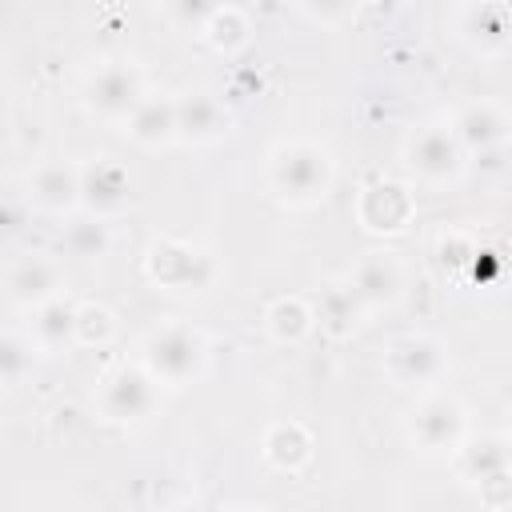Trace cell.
<instances>
[{
  "instance_id": "277c9868",
  "label": "cell",
  "mask_w": 512,
  "mask_h": 512,
  "mask_svg": "<svg viewBox=\"0 0 512 512\" xmlns=\"http://www.w3.org/2000/svg\"><path fill=\"white\" fill-rule=\"evenodd\" d=\"M460 432H464V416H460V408L452 404V400H424L416 412H412V436L420 440V448H428V452H444V448H452L456 440H460Z\"/></svg>"
},
{
  "instance_id": "7a4b0ae2",
  "label": "cell",
  "mask_w": 512,
  "mask_h": 512,
  "mask_svg": "<svg viewBox=\"0 0 512 512\" xmlns=\"http://www.w3.org/2000/svg\"><path fill=\"white\" fill-rule=\"evenodd\" d=\"M204 364V340L192 328H164L148 340V372L164 384H188Z\"/></svg>"
},
{
  "instance_id": "8fae6325",
  "label": "cell",
  "mask_w": 512,
  "mask_h": 512,
  "mask_svg": "<svg viewBox=\"0 0 512 512\" xmlns=\"http://www.w3.org/2000/svg\"><path fill=\"white\" fill-rule=\"evenodd\" d=\"M392 372H396V380H404V384L428 380V376L440 372V348H436L432 340H420V336L400 340V344L392 348Z\"/></svg>"
},
{
  "instance_id": "6da1fadb",
  "label": "cell",
  "mask_w": 512,
  "mask_h": 512,
  "mask_svg": "<svg viewBox=\"0 0 512 512\" xmlns=\"http://www.w3.org/2000/svg\"><path fill=\"white\" fill-rule=\"evenodd\" d=\"M272 184L280 196L308 204L328 188V156L312 144H288L272 160Z\"/></svg>"
},
{
  "instance_id": "e0dca14e",
  "label": "cell",
  "mask_w": 512,
  "mask_h": 512,
  "mask_svg": "<svg viewBox=\"0 0 512 512\" xmlns=\"http://www.w3.org/2000/svg\"><path fill=\"white\" fill-rule=\"evenodd\" d=\"M460 136L472 144V148H492L504 140V120L484 104V108H468L460 116Z\"/></svg>"
},
{
  "instance_id": "30bf717a",
  "label": "cell",
  "mask_w": 512,
  "mask_h": 512,
  "mask_svg": "<svg viewBox=\"0 0 512 512\" xmlns=\"http://www.w3.org/2000/svg\"><path fill=\"white\" fill-rule=\"evenodd\" d=\"M80 200L96 212H108V208H120L128 200V176L116 168V164H96L84 180H80Z\"/></svg>"
},
{
  "instance_id": "ac0fdd59",
  "label": "cell",
  "mask_w": 512,
  "mask_h": 512,
  "mask_svg": "<svg viewBox=\"0 0 512 512\" xmlns=\"http://www.w3.org/2000/svg\"><path fill=\"white\" fill-rule=\"evenodd\" d=\"M364 200L380 204V212H368V216H364L368 228H396V224L408 216V200H404L400 188H368Z\"/></svg>"
},
{
  "instance_id": "44dd1931",
  "label": "cell",
  "mask_w": 512,
  "mask_h": 512,
  "mask_svg": "<svg viewBox=\"0 0 512 512\" xmlns=\"http://www.w3.org/2000/svg\"><path fill=\"white\" fill-rule=\"evenodd\" d=\"M268 320H272V332H276V336H300V332L308 328V312H304L296 300H292V304L280 300V304L268 312Z\"/></svg>"
},
{
  "instance_id": "603a6c76",
  "label": "cell",
  "mask_w": 512,
  "mask_h": 512,
  "mask_svg": "<svg viewBox=\"0 0 512 512\" xmlns=\"http://www.w3.org/2000/svg\"><path fill=\"white\" fill-rule=\"evenodd\" d=\"M172 12H176L180 24H200L216 8H212V0H172Z\"/></svg>"
},
{
  "instance_id": "4fadbf2b",
  "label": "cell",
  "mask_w": 512,
  "mask_h": 512,
  "mask_svg": "<svg viewBox=\"0 0 512 512\" xmlns=\"http://www.w3.org/2000/svg\"><path fill=\"white\" fill-rule=\"evenodd\" d=\"M32 192H36V200L44 204V208H68L72 200H76V192H80V180H76V172L72 168H64V164H44L40 172H36V180H32Z\"/></svg>"
},
{
  "instance_id": "3957f363",
  "label": "cell",
  "mask_w": 512,
  "mask_h": 512,
  "mask_svg": "<svg viewBox=\"0 0 512 512\" xmlns=\"http://www.w3.org/2000/svg\"><path fill=\"white\" fill-rule=\"evenodd\" d=\"M152 272H156V280H164L168 288L192 292V288L208 284L212 264H208V256L196 252V248H184V244H160V248L152 252Z\"/></svg>"
},
{
  "instance_id": "ffe728a7",
  "label": "cell",
  "mask_w": 512,
  "mask_h": 512,
  "mask_svg": "<svg viewBox=\"0 0 512 512\" xmlns=\"http://www.w3.org/2000/svg\"><path fill=\"white\" fill-rule=\"evenodd\" d=\"M28 364H32L28 348H24L16 336H0V384L8 388V384H16V380H24Z\"/></svg>"
},
{
  "instance_id": "cb8c5ba5",
  "label": "cell",
  "mask_w": 512,
  "mask_h": 512,
  "mask_svg": "<svg viewBox=\"0 0 512 512\" xmlns=\"http://www.w3.org/2000/svg\"><path fill=\"white\" fill-rule=\"evenodd\" d=\"M352 4H356V0H308V8H312L316 16H324V20H340V16H348Z\"/></svg>"
},
{
  "instance_id": "7402d4cb",
  "label": "cell",
  "mask_w": 512,
  "mask_h": 512,
  "mask_svg": "<svg viewBox=\"0 0 512 512\" xmlns=\"http://www.w3.org/2000/svg\"><path fill=\"white\" fill-rule=\"evenodd\" d=\"M68 244H72L76 256H96L104 248V228L100 224H76L68 232Z\"/></svg>"
},
{
  "instance_id": "5bb4252c",
  "label": "cell",
  "mask_w": 512,
  "mask_h": 512,
  "mask_svg": "<svg viewBox=\"0 0 512 512\" xmlns=\"http://www.w3.org/2000/svg\"><path fill=\"white\" fill-rule=\"evenodd\" d=\"M52 288H56V272H52V264H44V260H28V264H20L16 276H12V292H16V300H24V304H44V300L52 296Z\"/></svg>"
},
{
  "instance_id": "2e32d148",
  "label": "cell",
  "mask_w": 512,
  "mask_h": 512,
  "mask_svg": "<svg viewBox=\"0 0 512 512\" xmlns=\"http://www.w3.org/2000/svg\"><path fill=\"white\" fill-rule=\"evenodd\" d=\"M508 476V456L500 440H484L468 448V480L476 484H500Z\"/></svg>"
},
{
  "instance_id": "9c48e42d",
  "label": "cell",
  "mask_w": 512,
  "mask_h": 512,
  "mask_svg": "<svg viewBox=\"0 0 512 512\" xmlns=\"http://www.w3.org/2000/svg\"><path fill=\"white\" fill-rule=\"evenodd\" d=\"M352 292L360 296V304H388V300H396V292H400L396 264L384 260V256H368L356 268V276H352Z\"/></svg>"
},
{
  "instance_id": "5b68a950",
  "label": "cell",
  "mask_w": 512,
  "mask_h": 512,
  "mask_svg": "<svg viewBox=\"0 0 512 512\" xmlns=\"http://www.w3.org/2000/svg\"><path fill=\"white\" fill-rule=\"evenodd\" d=\"M88 104L100 116H132V108L140 104V80H136V72L132 68H120V64L96 72V80L88 84Z\"/></svg>"
},
{
  "instance_id": "9a60e30c",
  "label": "cell",
  "mask_w": 512,
  "mask_h": 512,
  "mask_svg": "<svg viewBox=\"0 0 512 512\" xmlns=\"http://www.w3.org/2000/svg\"><path fill=\"white\" fill-rule=\"evenodd\" d=\"M36 336H40L48 348L68 344V340L76 336V308H72V304H64V300L44 304V308H40V316H36Z\"/></svg>"
},
{
  "instance_id": "52a82bcc",
  "label": "cell",
  "mask_w": 512,
  "mask_h": 512,
  "mask_svg": "<svg viewBox=\"0 0 512 512\" xmlns=\"http://www.w3.org/2000/svg\"><path fill=\"white\" fill-rule=\"evenodd\" d=\"M408 156H412V168H416L424 180H444V176H452V172L460 168L456 136H448L444 128H424V132L412 140Z\"/></svg>"
},
{
  "instance_id": "8992f818",
  "label": "cell",
  "mask_w": 512,
  "mask_h": 512,
  "mask_svg": "<svg viewBox=\"0 0 512 512\" xmlns=\"http://www.w3.org/2000/svg\"><path fill=\"white\" fill-rule=\"evenodd\" d=\"M104 412L112 420H140L152 412V380L144 372H132V368H120L108 384H104V396H100Z\"/></svg>"
},
{
  "instance_id": "ba28073f",
  "label": "cell",
  "mask_w": 512,
  "mask_h": 512,
  "mask_svg": "<svg viewBox=\"0 0 512 512\" xmlns=\"http://www.w3.org/2000/svg\"><path fill=\"white\" fill-rule=\"evenodd\" d=\"M176 132H184L192 140H216L220 132H228V116L220 112L216 100L188 96L184 104H176Z\"/></svg>"
},
{
  "instance_id": "7c38bea8",
  "label": "cell",
  "mask_w": 512,
  "mask_h": 512,
  "mask_svg": "<svg viewBox=\"0 0 512 512\" xmlns=\"http://www.w3.org/2000/svg\"><path fill=\"white\" fill-rule=\"evenodd\" d=\"M132 136L140 144H160L176 132V104H160V100H140L128 116Z\"/></svg>"
},
{
  "instance_id": "d6986e66",
  "label": "cell",
  "mask_w": 512,
  "mask_h": 512,
  "mask_svg": "<svg viewBox=\"0 0 512 512\" xmlns=\"http://www.w3.org/2000/svg\"><path fill=\"white\" fill-rule=\"evenodd\" d=\"M356 304H360V296L352 292V288H328L324 292V320L336 328V332H344V328H352L356 320Z\"/></svg>"
}]
</instances>
